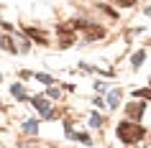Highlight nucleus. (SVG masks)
<instances>
[{
  "label": "nucleus",
  "mask_w": 151,
  "mask_h": 148,
  "mask_svg": "<svg viewBox=\"0 0 151 148\" xmlns=\"http://www.w3.org/2000/svg\"><path fill=\"white\" fill-rule=\"evenodd\" d=\"M28 36H31V39H36L39 44H46V36H44L41 31H33V28H28Z\"/></svg>",
  "instance_id": "5"
},
{
  "label": "nucleus",
  "mask_w": 151,
  "mask_h": 148,
  "mask_svg": "<svg viewBox=\"0 0 151 148\" xmlns=\"http://www.w3.org/2000/svg\"><path fill=\"white\" fill-rule=\"evenodd\" d=\"M90 125H92V128H100V125H103V117H100V115L95 112V115L90 117Z\"/></svg>",
  "instance_id": "9"
},
{
  "label": "nucleus",
  "mask_w": 151,
  "mask_h": 148,
  "mask_svg": "<svg viewBox=\"0 0 151 148\" xmlns=\"http://www.w3.org/2000/svg\"><path fill=\"white\" fill-rule=\"evenodd\" d=\"M23 130L26 133H36V130H39V120H26V123H23Z\"/></svg>",
  "instance_id": "3"
},
{
  "label": "nucleus",
  "mask_w": 151,
  "mask_h": 148,
  "mask_svg": "<svg viewBox=\"0 0 151 148\" xmlns=\"http://www.w3.org/2000/svg\"><path fill=\"white\" fill-rule=\"evenodd\" d=\"M143 59H146V54H143V51H136V54H133V66H141Z\"/></svg>",
  "instance_id": "8"
},
{
  "label": "nucleus",
  "mask_w": 151,
  "mask_h": 148,
  "mask_svg": "<svg viewBox=\"0 0 151 148\" xmlns=\"http://www.w3.org/2000/svg\"><path fill=\"white\" fill-rule=\"evenodd\" d=\"M136 97H151V89H136Z\"/></svg>",
  "instance_id": "11"
},
{
  "label": "nucleus",
  "mask_w": 151,
  "mask_h": 148,
  "mask_svg": "<svg viewBox=\"0 0 151 148\" xmlns=\"http://www.w3.org/2000/svg\"><path fill=\"white\" fill-rule=\"evenodd\" d=\"M115 3H120V5H133V0H115Z\"/></svg>",
  "instance_id": "12"
},
{
  "label": "nucleus",
  "mask_w": 151,
  "mask_h": 148,
  "mask_svg": "<svg viewBox=\"0 0 151 148\" xmlns=\"http://www.w3.org/2000/svg\"><path fill=\"white\" fill-rule=\"evenodd\" d=\"M118 102H120V92H110L108 94V105H110V107H118Z\"/></svg>",
  "instance_id": "6"
},
{
  "label": "nucleus",
  "mask_w": 151,
  "mask_h": 148,
  "mask_svg": "<svg viewBox=\"0 0 151 148\" xmlns=\"http://www.w3.org/2000/svg\"><path fill=\"white\" fill-rule=\"evenodd\" d=\"M118 138L123 140V143H128V146H133V143H138V140L143 138V128H141L138 123L126 120V123L118 125Z\"/></svg>",
  "instance_id": "1"
},
{
  "label": "nucleus",
  "mask_w": 151,
  "mask_h": 148,
  "mask_svg": "<svg viewBox=\"0 0 151 148\" xmlns=\"http://www.w3.org/2000/svg\"><path fill=\"white\" fill-rule=\"evenodd\" d=\"M10 92H13V97H18V100H26V92H23V87H21V84H13V87H10Z\"/></svg>",
  "instance_id": "4"
},
{
  "label": "nucleus",
  "mask_w": 151,
  "mask_h": 148,
  "mask_svg": "<svg viewBox=\"0 0 151 148\" xmlns=\"http://www.w3.org/2000/svg\"><path fill=\"white\" fill-rule=\"evenodd\" d=\"M128 110H131V115H136V112L141 115V112H143V105H141V102H138V105H131V107H128Z\"/></svg>",
  "instance_id": "10"
},
{
  "label": "nucleus",
  "mask_w": 151,
  "mask_h": 148,
  "mask_svg": "<svg viewBox=\"0 0 151 148\" xmlns=\"http://www.w3.org/2000/svg\"><path fill=\"white\" fill-rule=\"evenodd\" d=\"M36 82H41V84H46V87L54 84V79L49 77V74H36Z\"/></svg>",
  "instance_id": "7"
},
{
  "label": "nucleus",
  "mask_w": 151,
  "mask_h": 148,
  "mask_svg": "<svg viewBox=\"0 0 151 148\" xmlns=\"http://www.w3.org/2000/svg\"><path fill=\"white\" fill-rule=\"evenodd\" d=\"M31 105H33L36 110H39L41 115H46V117L51 115V102H49L46 97H33V100H31Z\"/></svg>",
  "instance_id": "2"
}]
</instances>
